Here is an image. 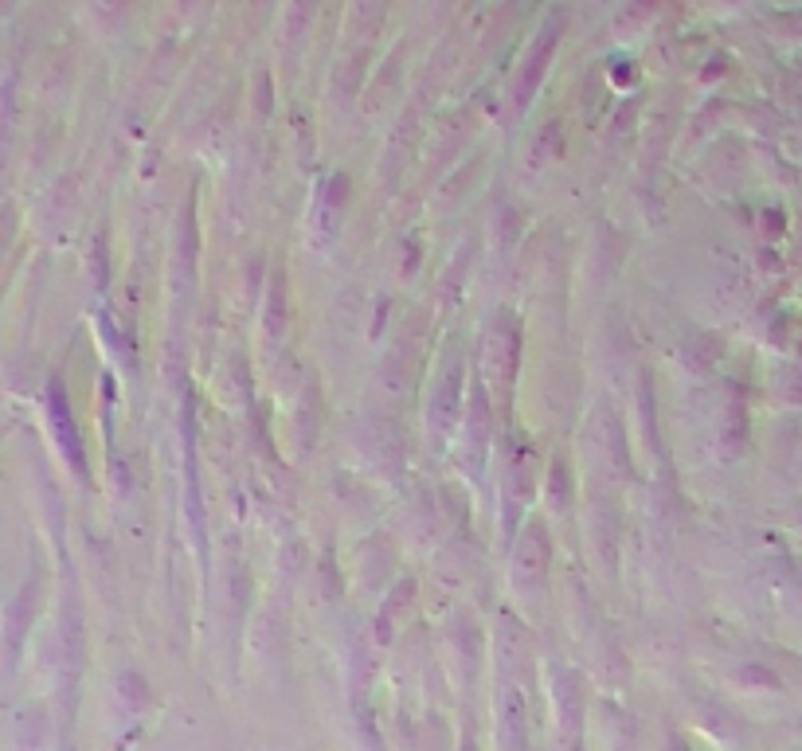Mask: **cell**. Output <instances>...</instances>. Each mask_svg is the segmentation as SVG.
<instances>
[{"instance_id":"cell-1","label":"cell","mask_w":802,"mask_h":751,"mask_svg":"<svg viewBox=\"0 0 802 751\" xmlns=\"http://www.w3.org/2000/svg\"><path fill=\"white\" fill-rule=\"evenodd\" d=\"M51 411H56V423H59V434H63V442L71 446V458L78 462V451H75V431H71V423H67V403L59 400V384H51Z\"/></svg>"}]
</instances>
